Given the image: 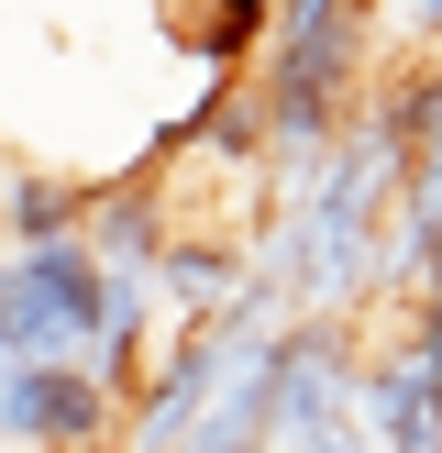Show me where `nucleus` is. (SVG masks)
I'll return each instance as SVG.
<instances>
[{"label":"nucleus","mask_w":442,"mask_h":453,"mask_svg":"<svg viewBox=\"0 0 442 453\" xmlns=\"http://www.w3.org/2000/svg\"><path fill=\"white\" fill-rule=\"evenodd\" d=\"M100 343V255L22 243L0 255V365H88Z\"/></svg>","instance_id":"f257e3e1"},{"label":"nucleus","mask_w":442,"mask_h":453,"mask_svg":"<svg viewBox=\"0 0 442 453\" xmlns=\"http://www.w3.org/2000/svg\"><path fill=\"white\" fill-rule=\"evenodd\" d=\"M0 442L11 453H122V398L88 365H0Z\"/></svg>","instance_id":"f03ea898"},{"label":"nucleus","mask_w":442,"mask_h":453,"mask_svg":"<svg viewBox=\"0 0 442 453\" xmlns=\"http://www.w3.org/2000/svg\"><path fill=\"white\" fill-rule=\"evenodd\" d=\"M354 376H365L354 321H287L277 332V442H309V432H332V420H354Z\"/></svg>","instance_id":"7ed1b4c3"},{"label":"nucleus","mask_w":442,"mask_h":453,"mask_svg":"<svg viewBox=\"0 0 442 453\" xmlns=\"http://www.w3.org/2000/svg\"><path fill=\"white\" fill-rule=\"evenodd\" d=\"M354 432H365V453H442V388L398 343H376L354 376Z\"/></svg>","instance_id":"20e7f679"},{"label":"nucleus","mask_w":442,"mask_h":453,"mask_svg":"<svg viewBox=\"0 0 442 453\" xmlns=\"http://www.w3.org/2000/svg\"><path fill=\"white\" fill-rule=\"evenodd\" d=\"M78 233H88V177L11 166V199H0V255H22V243H78Z\"/></svg>","instance_id":"39448f33"},{"label":"nucleus","mask_w":442,"mask_h":453,"mask_svg":"<svg viewBox=\"0 0 442 453\" xmlns=\"http://www.w3.org/2000/svg\"><path fill=\"white\" fill-rule=\"evenodd\" d=\"M376 22H398V56H442V0H376Z\"/></svg>","instance_id":"423d86ee"},{"label":"nucleus","mask_w":442,"mask_h":453,"mask_svg":"<svg viewBox=\"0 0 442 453\" xmlns=\"http://www.w3.org/2000/svg\"><path fill=\"white\" fill-rule=\"evenodd\" d=\"M188 453H232V442H188Z\"/></svg>","instance_id":"0eeeda50"},{"label":"nucleus","mask_w":442,"mask_h":453,"mask_svg":"<svg viewBox=\"0 0 442 453\" xmlns=\"http://www.w3.org/2000/svg\"><path fill=\"white\" fill-rule=\"evenodd\" d=\"M0 199H11V166H0Z\"/></svg>","instance_id":"6e6552de"}]
</instances>
